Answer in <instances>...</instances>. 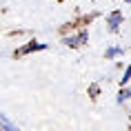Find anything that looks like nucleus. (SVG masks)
Listing matches in <instances>:
<instances>
[{
	"label": "nucleus",
	"mask_w": 131,
	"mask_h": 131,
	"mask_svg": "<svg viewBox=\"0 0 131 131\" xmlns=\"http://www.w3.org/2000/svg\"><path fill=\"white\" fill-rule=\"evenodd\" d=\"M84 40H87V34H84V31H82V34L78 36V38H67V40H64V42H67L69 47H76V45H80V42H84Z\"/></svg>",
	"instance_id": "obj_1"
},
{
	"label": "nucleus",
	"mask_w": 131,
	"mask_h": 131,
	"mask_svg": "<svg viewBox=\"0 0 131 131\" xmlns=\"http://www.w3.org/2000/svg\"><path fill=\"white\" fill-rule=\"evenodd\" d=\"M0 127H2L5 131H18V127H14V124L9 122V120H7L5 116H0Z\"/></svg>",
	"instance_id": "obj_2"
},
{
	"label": "nucleus",
	"mask_w": 131,
	"mask_h": 131,
	"mask_svg": "<svg viewBox=\"0 0 131 131\" xmlns=\"http://www.w3.org/2000/svg\"><path fill=\"white\" fill-rule=\"evenodd\" d=\"M129 80H131V64H129V69L124 71V78H122V84H127V82H129Z\"/></svg>",
	"instance_id": "obj_3"
},
{
	"label": "nucleus",
	"mask_w": 131,
	"mask_h": 131,
	"mask_svg": "<svg viewBox=\"0 0 131 131\" xmlns=\"http://www.w3.org/2000/svg\"><path fill=\"white\" fill-rule=\"evenodd\" d=\"M124 98H131V89H129V91H122V93H120V98H118V100H120V102H122Z\"/></svg>",
	"instance_id": "obj_4"
},
{
	"label": "nucleus",
	"mask_w": 131,
	"mask_h": 131,
	"mask_svg": "<svg viewBox=\"0 0 131 131\" xmlns=\"http://www.w3.org/2000/svg\"><path fill=\"white\" fill-rule=\"evenodd\" d=\"M116 53H120V49H109L107 51V56H116Z\"/></svg>",
	"instance_id": "obj_5"
},
{
	"label": "nucleus",
	"mask_w": 131,
	"mask_h": 131,
	"mask_svg": "<svg viewBox=\"0 0 131 131\" xmlns=\"http://www.w3.org/2000/svg\"><path fill=\"white\" fill-rule=\"evenodd\" d=\"M124 2H131V0H124Z\"/></svg>",
	"instance_id": "obj_6"
}]
</instances>
